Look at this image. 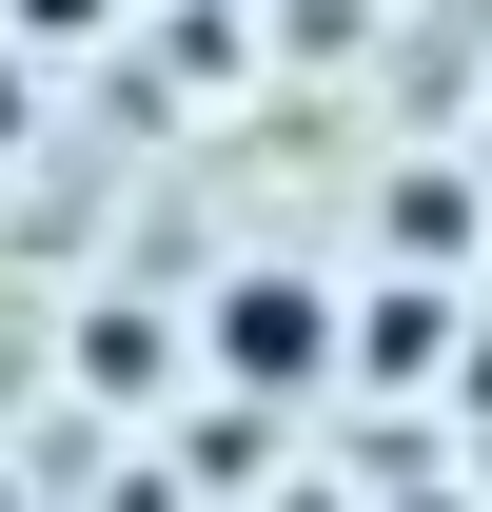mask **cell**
Listing matches in <instances>:
<instances>
[{
  "label": "cell",
  "mask_w": 492,
  "mask_h": 512,
  "mask_svg": "<svg viewBox=\"0 0 492 512\" xmlns=\"http://www.w3.org/2000/svg\"><path fill=\"white\" fill-rule=\"evenodd\" d=\"M335 375H374V394H414V375H453V296H414V276H394V296H335Z\"/></svg>",
  "instance_id": "cell-2"
},
{
  "label": "cell",
  "mask_w": 492,
  "mask_h": 512,
  "mask_svg": "<svg viewBox=\"0 0 492 512\" xmlns=\"http://www.w3.org/2000/svg\"><path fill=\"white\" fill-rule=\"evenodd\" d=\"M197 375H217V394H335V276L237 256V276H217V316H197Z\"/></svg>",
  "instance_id": "cell-1"
},
{
  "label": "cell",
  "mask_w": 492,
  "mask_h": 512,
  "mask_svg": "<svg viewBox=\"0 0 492 512\" xmlns=\"http://www.w3.org/2000/svg\"><path fill=\"white\" fill-rule=\"evenodd\" d=\"M20 40H99V0H20Z\"/></svg>",
  "instance_id": "cell-3"
}]
</instances>
